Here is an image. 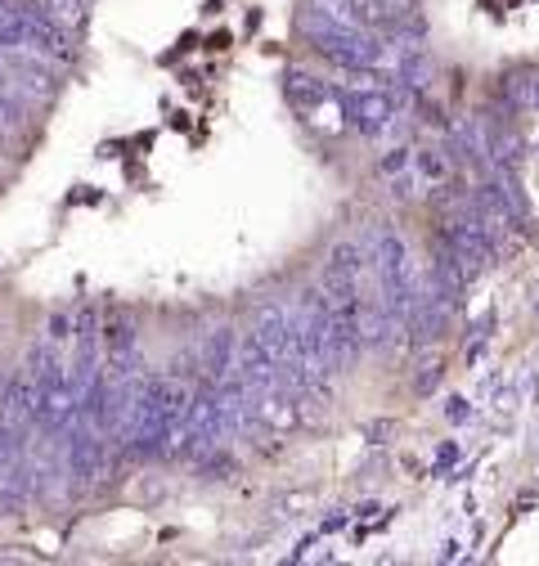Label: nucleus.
Instances as JSON below:
<instances>
[{"label":"nucleus","mask_w":539,"mask_h":566,"mask_svg":"<svg viewBox=\"0 0 539 566\" xmlns=\"http://www.w3.org/2000/svg\"><path fill=\"white\" fill-rule=\"evenodd\" d=\"M414 162H418V171H423L427 180H446V171H450V167H446V158L431 154V149H427V154H418Z\"/></svg>","instance_id":"0eeeda50"},{"label":"nucleus","mask_w":539,"mask_h":566,"mask_svg":"<svg viewBox=\"0 0 539 566\" xmlns=\"http://www.w3.org/2000/svg\"><path fill=\"white\" fill-rule=\"evenodd\" d=\"M333 86H324L319 77H311V72H288V94H292V104L297 109H306V104H315V100H324Z\"/></svg>","instance_id":"423d86ee"},{"label":"nucleus","mask_w":539,"mask_h":566,"mask_svg":"<svg viewBox=\"0 0 539 566\" xmlns=\"http://www.w3.org/2000/svg\"><path fill=\"white\" fill-rule=\"evenodd\" d=\"M530 109H539V77H530Z\"/></svg>","instance_id":"6e6552de"},{"label":"nucleus","mask_w":539,"mask_h":566,"mask_svg":"<svg viewBox=\"0 0 539 566\" xmlns=\"http://www.w3.org/2000/svg\"><path fill=\"white\" fill-rule=\"evenodd\" d=\"M189 400L193 392L180 387L171 373H154L144 377V396H139V414L131 428V450L135 454H176L184 422H189Z\"/></svg>","instance_id":"f257e3e1"},{"label":"nucleus","mask_w":539,"mask_h":566,"mask_svg":"<svg viewBox=\"0 0 539 566\" xmlns=\"http://www.w3.org/2000/svg\"><path fill=\"white\" fill-rule=\"evenodd\" d=\"M41 14L50 19L55 27L72 32V27H81V23H86V0H41Z\"/></svg>","instance_id":"39448f33"},{"label":"nucleus","mask_w":539,"mask_h":566,"mask_svg":"<svg viewBox=\"0 0 539 566\" xmlns=\"http://www.w3.org/2000/svg\"><path fill=\"white\" fill-rule=\"evenodd\" d=\"M248 333L279 360V369H283V355H288V306H279V302H266V306H257V315H252V324H248Z\"/></svg>","instance_id":"20e7f679"},{"label":"nucleus","mask_w":539,"mask_h":566,"mask_svg":"<svg viewBox=\"0 0 539 566\" xmlns=\"http://www.w3.org/2000/svg\"><path fill=\"white\" fill-rule=\"evenodd\" d=\"M347 104V122L360 126L364 135H382L391 122H396V94L386 86H360V90H347L341 94Z\"/></svg>","instance_id":"7ed1b4c3"},{"label":"nucleus","mask_w":539,"mask_h":566,"mask_svg":"<svg viewBox=\"0 0 539 566\" xmlns=\"http://www.w3.org/2000/svg\"><path fill=\"white\" fill-rule=\"evenodd\" d=\"M306 36H311V45L328 59V64H337L341 72H364V68H378L382 64V55H386V45L369 32V27H341V23H328V19H319L315 10L306 14Z\"/></svg>","instance_id":"f03ea898"}]
</instances>
